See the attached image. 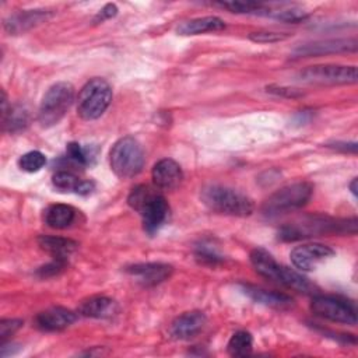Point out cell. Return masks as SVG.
I'll return each instance as SVG.
<instances>
[{"label": "cell", "mask_w": 358, "mask_h": 358, "mask_svg": "<svg viewBox=\"0 0 358 358\" xmlns=\"http://www.w3.org/2000/svg\"><path fill=\"white\" fill-rule=\"evenodd\" d=\"M127 203L141 215L144 231L150 235L157 232L168 220V201L151 186L138 185L133 187L127 197Z\"/></svg>", "instance_id": "obj_1"}, {"label": "cell", "mask_w": 358, "mask_h": 358, "mask_svg": "<svg viewBox=\"0 0 358 358\" xmlns=\"http://www.w3.org/2000/svg\"><path fill=\"white\" fill-rule=\"evenodd\" d=\"M357 220H333L323 215H308L284 225L278 238L282 241H298L322 234H355Z\"/></svg>", "instance_id": "obj_2"}, {"label": "cell", "mask_w": 358, "mask_h": 358, "mask_svg": "<svg viewBox=\"0 0 358 358\" xmlns=\"http://www.w3.org/2000/svg\"><path fill=\"white\" fill-rule=\"evenodd\" d=\"M200 197L211 211L227 215L246 217L252 214L255 207L253 201L246 194L220 185L203 187Z\"/></svg>", "instance_id": "obj_3"}, {"label": "cell", "mask_w": 358, "mask_h": 358, "mask_svg": "<svg viewBox=\"0 0 358 358\" xmlns=\"http://www.w3.org/2000/svg\"><path fill=\"white\" fill-rule=\"evenodd\" d=\"M144 159L141 144L131 136L119 138L109 152L110 169L122 179H130L138 175L144 166Z\"/></svg>", "instance_id": "obj_4"}, {"label": "cell", "mask_w": 358, "mask_h": 358, "mask_svg": "<svg viewBox=\"0 0 358 358\" xmlns=\"http://www.w3.org/2000/svg\"><path fill=\"white\" fill-rule=\"evenodd\" d=\"M74 101V87L67 81H60L49 87L45 92L39 110L38 120L42 127H50L59 123Z\"/></svg>", "instance_id": "obj_5"}, {"label": "cell", "mask_w": 358, "mask_h": 358, "mask_svg": "<svg viewBox=\"0 0 358 358\" xmlns=\"http://www.w3.org/2000/svg\"><path fill=\"white\" fill-rule=\"evenodd\" d=\"M313 193V186L308 182H296L274 192L262 206L266 217H277L305 206Z\"/></svg>", "instance_id": "obj_6"}, {"label": "cell", "mask_w": 358, "mask_h": 358, "mask_svg": "<svg viewBox=\"0 0 358 358\" xmlns=\"http://www.w3.org/2000/svg\"><path fill=\"white\" fill-rule=\"evenodd\" d=\"M110 101V85L103 78H92L80 90L77 112L84 120H95L103 115Z\"/></svg>", "instance_id": "obj_7"}, {"label": "cell", "mask_w": 358, "mask_h": 358, "mask_svg": "<svg viewBox=\"0 0 358 358\" xmlns=\"http://www.w3.org/2000/svg\"><path fill=\"white\" fill-rule=\"evenodd\" d=\"M298 78L302 83L334 85V84H354L357 83L355 66H338V64H317L309 66L299 71Z\"/></svg>", "instance_id": "obj_8"}, {"label": "cell", "mask_w": 358, "mask_h": 358, "mask_svg": "<svg viewBox=\"0 0 358 358\" xmlns=\"http://www.w3.org/2000/svg\"><path fill=\"white\" fill-rule=\"evenodd\" d=\"M312 312L323 319L334 323L355 324L357 323V309L352 303L331 295H317L310 303Z\"/></svg>", "instance_id": "obj_9"}, {"label": "cell", "mask_w": 358, "mask_h": 358, "mask_svg": "<svg viewBox=\"0 0 358 358\" xmlns=\"http://www.w3.org/2000/svg\"><path fill=\"white\" fill-rule=\"evenodd\" d=\"M334 255L333 249L323 245V243H303L299 246H295L291 253V262L292 264L302 270V271H312L324 262L326 259L331 257Z\"/></svg>", "instance_id": "obj_10"}, {"label": "cell", "mask_w": 358, "mask_h": 358, "mask_svg": "<svg viewBox=\"0 0 358 358\" xmlns=\"http://www.w3.org/2000/svg\"><path fill=\"white\" fill-rule=\"evenodd\" d=\"M357 50V39H324L315 41L305 45L298 46L294 50L295 57H312V56H323L331 53H343V52H355Z\"/></svg>", "instance_id": "obj_11"}, {"label": "cell", "mask_w": 358, "mask_h": 358, "mask_svg": "<svg viewBox=\"0 0 358 358\" xmlns=\"http://www.w3.org/2000/svg\"><path fill=\"white\" fill-rule=\"evenodd\" d=\"M77 320V313L62 306L49 308L35 317V324L43 331H60Z\"/></svg>", "instance_id": "obj_12"}, {"label": "cell", "mask_w": 358, "mask_h": 358, "mask_svg": "<svg viewBox=\"0 0 358 358\" xmlns=\"http://www.w3.org/2000/svg\"><path fill=\"white\" fill-rule=\"evenodd\" d=\"M126 271L143 285L152 287L171 277L172 266L166 263H138L127 267Z\"/></svg>", "instance_id": "obj_13"}, {"label": "cell", "mask_w": 358, "mask_h": 358, "mask_svg": "<svg viewBox=\"0 0 358 358\" xmlns=\"http://www.w3.org/2000/svg\"><path fill=\"white\" fill-rule=\"evenodd\" d=\"M207 317L200 310L185 312L171 324V334L178 340H189L196 337L206 326Z\"/></svg>", "instance_id": "obj_14"}, {"label": "cell", "mask_w": 358, "mask_h": 358, "mask_svg": "<svg viewBox=\"0 0 358 358\" xmlns=\"http://www.w3.org/2000/svg\"><path fill=\"white\" fill-rule=\"evenodd\" d=\"M152 180L158 189L172 190L182 183L183 172L178 162L171 158H164L158 161L152 168Z\"/></svg>", "instance_id": "obj_15"}, {"label": "cell", "mask_w": 358, "mask_h": 358, "mask_svg": "<svg viewBox=\"0 0 358 358\" xmlns=\"http://www.w3.org/2000/svg\"><path fill=\"white\" fill-rule=\"evenodd\" d=\"M50 17L48 10H24L10 15L4 21V29L10 34H22L45 22Z\"/></svg>", "instance_id": "obj_16"}, {"label": "cell", "mask_w": 358, "mask_h": 358, "mask_svg": "<svg viewBox=\"0 0 358 358\" xmlns=\"http://www.w3.org/2000/svg\"><path fill=\"white\" fill-rule=\"evenodd\" d=\"M117 305L113 299L103 295H92L83 299L78 305V313L85 317L105 319L116 313Z\"/></svg>", "instance_id": "obj_17"}, {"label": "cell", "mask_w": 358, "mask_h": 358, "mask_svg": "<svg viewBox=\"0 0 358 358\" xmlns=\"http://www.w3.org/2000/svg\"><path fill=\"white\" fill-rule=\"evenodd\" d=\"M242 291L255 302L262 303L264 306H270V308H277V309H284V308H289L292 305V298L281 294V292H274V291H267L264 288L260 287H255V285H249V284H243L242 285Z\"/></svg>", "instance_id": "obj_18"}, {"label": "cell", "mask_w": 358, "mask_h": 358, "mask_svg": "<svg viewBox=\"0 0 358 358\" xmlns=\"http://www.w3.org/2000/svg\"><path fill=\"white\" fill-rule=\"evenodd\" d=\"M38 245L41 246V249L49 253L53 259L64 260V262H67V259L77 249V242L69 238L50 236V235H41L38 238Z\"/></svg>", "instance_id": "obj_19"}, {"label": "cell", "mask_w": 358, "mask_h": 358, "mask_svg": "<svg viewBox=\"0 0 358 358\" xmlns=\"http://www.w3.org/2000/svg\"><path fill=\"white\" fill-rule=\"evenodd\" d=\"M1 123L3 130L10 133L21 131L29 123V115L22 106H7V98L4 91L1 99Z\"/></svg>", "instance_id": "obj_20"}, {"label": "cell", "mask_w": 358, "mask_h": 358, "mask_svg": "<svg viewBox=\"0 0 358 358\" xmlns=\"http://www.w3.org/2000/svg\"><path fill=\"white\" fill-rule=\"evenodd\" d=\"M250 263H252V266H253V268L256 270L257 274H260L262 277L278 284L281 264H278L275 262V259L267 250H264L262 248H257V249L252 250Z\"/></svg>", "instance_id": "obj_21"}, {"label": "cell", "mask_w": 358, "mask_h": 358, "mask_svg": "<svg viewBox=\"0 0 358 358\" xmlns=\"http://www.w3.org/2000/svg\"><path fill=\"white\" fill-rule=\"evenodd\" d=\"M53 186L60 192H69V193H77L87 196L90 194L95 185L91 180H81L74 173L67 171H59L52 178Z\"/></svg>", "instance_id": "obj_22"}, {"label": "cell", "mask_w": 358, "mask_h": 358, "mask_svg": "<svg viewBox=\"0 0 358 358\" xmlns=\"http://www.w3.org/2000/svg\"><path fill=\"white\" fill-rule=\"evenodd\" d=\"M77 218V210L69 204H52L43 213V221L53 229H66Z\"/></svg>", "instance_id": "obj_23"}, {"label": "cell", "mask_w": 358, "mask_h": 358, "mask_svg": "<svg viewBox=\"0 0 358 358\" xmlns=\"http://www.w3.org/2000/svg\"><path fill=\"white\" fill-rule=\"evenodd\" d=\"M225 28V22L215 15L208 17H199L189 21L182 22L178 27V34L180 35H199L206 32H217Z\"/></svg>", "instance_id": "obj_24"}, {"label": "cell", "mask_w": 358, "mask_h": 358, "mask_svg": "<svg viewBox=\"0 0 358 358\" xmlns=\"http://www.w3.org/2000/svg\"><path fill=\"white\" fill-rule=\"evenodd\" d=\"M278 284L287 287V288H291V289H295L298 292H303V294H308V292H312L313 291V284L303 275H301L299 273L285 267V266H281V270H280V277H278Z\"/></svg>", "instance_id": "obj_25"}, {"label": "cell", "mask_w": 358, "mask_h": 358, "mask_svg": "<svg viewBox=\"0 0 358 358\" xmlns=\"http://www.w3.org/2000/svg\"><path fill=\"white\" fill-rule=\"evenodd\" d=\"M252 347H253V338L250 333L245 330H239L234 333L232 337L229 338L227 350L232 357H246L252 352Z\"/></svg>", "instance_id": "obj_26"}, {"label": "cell", "mask_w": 358, "mask_h": 358, "mask_svg": "<svg viewBox=\"0 0 358 358\" xmlns=\"http://www.w3.org/2000/svg\"><path fill=\"white\" fill-rule=\"evenodd\" d=\"M218 6L238 14H259V15H268L270 8L262 3L255 1H222Z\"/></svg>", "instance_id": "obj_27"}, {"label": "cell", "mask_w": 358, "mask_h": 358, "mask_svg": "<svg viewBox=\"0 0 358 358\" xmlns=\"http://www.w3.org/2000/svg\"><path fill=\"white\" fill-rule=\"evenodd\" d=\"M45 164H46V157L41 151H29L21 155L18 159V166L24 172H29V173L41 171L45 166Z\"/></svg>", "instance_id": "obj_28"}, {"label": "cell", "mask_w": 358, "mask_h": 358, "mask_svg": "<svg viewBox=\"0 0 358 358\" xmlns=\"http://www.w3.org/2000/svg\"><path fill=\"white\" fill-rule=\"evenodd\" d=\"M66 152H67V158L69 159H71L74 164L81 165V166H85V165L91 164L92 159L95 158L94 154L91 152L90 147L84 148V147H81V144L74 143V141L67 144Z\"/></svg>", "instance_id": "obj_29"}, {"label": "cell", "mask_w": 358, "mask_h": 358, "mask_svg": "<svg viewBox=\"0 0 358 358\" xmlns=\"http://www.w3.org/2000/svg\"><path fill=\"white\" fill-rule=\"evenodd\" d=\"M268 15L274 17L275 20L284 21V22H299V21H303L308 17L305 11H302L299 8H295V7L282 8V10L280 8V10H274V11L270 10Z\"/></svg>", "instance_id": "obj_30"}, {"label": "cell", "mask_w": 358, "mask_h": 358, "mask_svg": "<svg viewBox=\"0 0 358 358\" xmlns=\"http://www.w3.org/2000/svg\"><path fill=\"white\" fill-rule=\"evenodd\" d=\"M289 36V34L285 32H268V31H259V32H252L249 35V39H252L253 42H259V43H274V42H280L284 41Z\"/></svg>", "instance_id": "obj_31"}, {"label": "cell", "mask_w": 358, "mask_h": 358, "mask_svg": "<svg viewBox=\"0 0 358 358\" xmlns=\"http://www.w3.org/2000/svg\"><path fill=\"white\" fill-rule=\"evenodd\" d=\"M22 326V320L20 319H3L0 322V338L4 341L10 336H13Z\"/></svg>", "instance_id": "obj_32"}, {"label": "cell", "mask_w": 358, "mask_h": 358, "mask_svg": "<svg viewBox=\"0 0 358 358\" xmlns=\"http://www.w3.org/2000/svg\"><path fill=\"white\" fill-rule=\"evenodd\" d=\"M66 263H67V262H64V260H57V259H53V262H50L49 264H46V266L41 267V268L38 270V274H39L41 277H49V275H55V274H57L59 271H62V270L64 268Z\"/></svg>", "instance_id": "obj_33"}, {"label": "cell", "mask_w": 358, "mask_h": 358, "mask_svg": "<svg viewBox=\"0 0 358 358\" xmlns=\"http://www.w3.org/2000/svg\"><path fill=\"white\" fill-rule=\"evenodd\" d=\"M117 14V7L115 6V4H112V3H108L106 6H103V8L96 14V17H95V22H99V21H103V20H106V18H112V17H115Z\"/></svg>", "instance_id": "obj_34"}, {"label": "cell", "mask_w": 358, "mask_h": 358, "mask_svg": "<svg viewBox=\"0 0 358 358\" xmlns=\"http://www.w3.org/2000/svg\"><path fill=\"white\" fill-rule=\"evenodd\" d=\"M329 147H333L336 150H343L345 152H352L355 154L357 151V143H351V144H345V143H334L333 145H329Z\"/></svg>", "instance_id": "obj_35"}, {"label": "cell", "mask_w": 358, "mask_h": 358, "mask_svg": "<svg viewBox=\"0 0 358 358\" xmlns=\"http://www.w3.org/2000/svg\"><path fill=\"white\" fill-rule=\"evenodd\" d=\"M357 178H354L352 179V182H351V185H350V189H351V192L354 193V194H357Z\"/></svg>", "instance_id": "obj_36"}]
</instances>
